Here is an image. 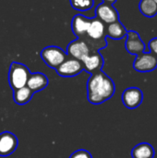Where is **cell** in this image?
<instances>
[{
	"instance_id": "cell-1",
	"label": "cell",
	"mask_w": 157,
	"mask_h": 158,
	"mask_svg": "<svg viewBox=\"0 0 157 158\" xmlns=\"http://www.w3.org/2000/svg\"><path fill=\"white\" fill-rule=\"evenodd\" d=\"M115 94V84L102 70L91 74L87 81V99L93 105H100Z\"/></svg>"
},
{
	"instance_id": "cell-2",
	"label": "cell",
	"mask_w": 157,
	"mask_h": 158,
	"mask_svg": "<svg viewBox=\"0 0 157 158\" xmlns=\"http://www.w3.org/2000/svg\"><path fill=\"white\" fill-rule=\"evenodd\" d=\"M105 37L106 29L105 23L97 18L92 19L90 26L83 39L86 40V42L90 44L93 52L98 51L99 49L105 47Z\"/></svg>"
},
{
	"instance_id": "cell-3",
	"label": "cell",
	"mask_w": 157,
	"mask_h": 158,
	"mask_svg": "<svg viewBox=\"0 0 157 158\" xmlns=\"http://www.w3.org/2000/svg\"><path fill=\"white\" fill-rule=\"evenodd\" d=\"M31 72L28 68L20 63L12 62L8 71V82L13 91L25 87Z\"/></svg>"
},
{
	"instance_id": "cell-4",
	"label": "cell",
	"mask_w": 157,
	"mask_h": 158,
	"mask_svg": "<svg viewBox=\"0 0 157 158\" xmlns=\"http://www.w3.org/2000/svg\"><path fill=\"white\" fill-rule=\"evenodd\" d=\"M68 55L63 49L57 46H47L41 52V57L43 62L52 69H57L67 58Z\"/></svg>"
},
{
	"instance_id": "cell-5",
	"label": "cell",
	"mask_w": 157,
	"mask_h": 158,
	"mask_svg": "<svg viewBox=\"0 0 157 158\" xmlns=\"http://www.w3.org/2000/svg\"><path fill=\"white\" fill-rule=\"evenodd\" d=\"M68 56L78 60L82 61L87 56H89L93 51L90 44L83 38H78L72 41L67 47Z\"/></svg>"
},
{
	"instance_id": "cell-6",
	"label": "cell",
	"mask_w": 157,
	"mask_h": 158,
	"mask_svg": "<svg viewBox=\"0 0 157 158\" xmlns=\"http://www.w3.org/2000/svg\"><path fill=\"white\" fill-rule=\"evenodd\" d=\"M56 73L65 78H71L79 75L83 70V65L81 60L68 56V58L56 69Z\"/></svg>"
},
{
	"instance_id": "cell-7",
	"label": "cell",
	"mask_w": 157,
	"mask_h": 158,
	"mask_svg": "<svg viewBox=\"0 0 157 158\" xmlns=\"http://www.w3.org/2000/svg\"><path fill=\"white\" fill-rule=\"evenodd\" d=\"M133 68L139 72H150L157 68V56L151 53H142L136 56Z\"/></svg>"
},
{
	"instance_id": "cell-8",
	"label": "cell",
	"mask_w": 157,
	"mask_h": 158,
	"mask_svg": "<svg viewBox=\"0 0 157 158\" xmlns=\"http://www.w3.org/2000/svg\"><path fill=\"white\" fill-rule=\"evenodd\" d=\"M143 94L141 89L137 87H130L122 94V102L129 109H135L142 104Z\"/></svg>"
},
{
	"instance_id": "cell-9",
	"label": "cell",
	"mask_w": 157,
	"mask_h": 158,
	"mask_svg": "<svg viewBox=\"0 0 157 158\" xmlns=\"http://www.w3.org/2000/svg\"><path fill=\"white\" fill-rule=\"evenodd\" d=\"M96 18L106 24H110L119 20L117 9L110 4L102 3L95 9Z\"/></svg>"
},
{
	"instance_id": "cell-10",
	"label": "cell",
	"mask_w": 157,
	"mask_h": 158,
	"mask_svg": "<svg viewBox=\"0 0 157 158\" xmlns=\"http://www.w3.org/2000/svg\"><path fill=\"white\" fill-rule=\"evenodd\" d=\"M127 40L125 43V47L127 51L131 55H140L145 52V45L141 39L140 34L135 31H129L126 34Z\"/></svg>"
},
{
	"instance_id": "cell-11",
	"label": "cell",
	"mask_w": 157,
	"mask_h": 158,
	"mask_svg": "<svg viewBox=\"0 0 157 158\" xmlns=\"http://www.w3.org/2000/svg\"><path fill=\"white\" fill-rule=\"evenodd\" d=\"M17 137L9 132L4 131L0 133V156H8L12 155L18 147Z\"/></svg>"
},
{
	"instance_id": "cell-12",
	"label": "cell",
	"mask_w": 157,
	"mask_h": 158,
	"mask_svg": "<svg viewBox=\"0 0 157 158\" xmlns=\"http://www.w3.org/2000/svg\"><path fill=\"white\" fill-rule=\"evenodd\" d=\"M81 62L83 65V70L87 71L90 74H93L97 71H100L104 65L103 56L98 51L92 52Z\"/></svg>"
},
{
	"instance_id": "cell-13",
	"label": "cell",
	"mask_w": 157,
	"mask_h": 158,
	"mask_svg": "<svg viewBox=\"0 0 157 158\" xmlns=\"http://www.w3.org/2000/svg\"><path fill=\"white\" fill-rule=\"evenodd\" d=\"M47 85H48L47 77L41 72L31 73L26 84V86L34 94L43 90L45 87H47Z\"/></svg>"
},
{
	"instance_id": "cell-14",
	"label": "cell",
	"mask_w": 157,
	"mask_h": 158,
	"mask_svg": "<svg viewBox=\"0 0 157 158\" xmlns=\"http://www.w3.org/2000/svg\"><path fill=\"white\" fill-rule=\"evenodd\" d=\"M90 23H91V19L82 15L74 16L71 21V29L73 33L78 38H83L87 32Z\"/></svg>"
},
{
	"instance_id": "cell-15",
	"label": "cell",
	"mask_w": 157,
	"mask_h": 158,
	"mask_svg": "<svg viewBox=\"0 0 157 158\" xmlns=\"http://www.w3.org/2000/svg\"><path fill=\"white\" fill-rule=\"evenodd\" d=\"M132 158H154L155 149L148 143L137 144L131 151Z\"/></svg>"
},
{
	"instance_id": "cell-16",
	"label": "cell",
	"mask_w": 157,
	"mask_h": 158,
	"mask_svg": "<svg viewBox=\"0 0 157 158\" xmlns=\"http://www.w3.org/2000/svg\"><path fill=\"white\" fill-rule=\"evenodd\" d=\"M127 32L128 31L119 20L108 24V27L106 28V36L114 40L122 39L126 36Z\"/></svg>"
},
{
	"instance_id": "cell-17",
	"label": "cell",
	"mask_w": 157,
	"mask_h": 158,
	"mask_svg": "<svg viewBox=\"0 0 157 158\" xmlns=\"http://www.w3.org/2000/svg\"><path fill=\"white\" fill-rule=\"evenodd\" d=\"M33 94L34 93L31 92L27 86H25L13 92V100L17 105L23 106L31 101Z\"/></svg>"
},
{
	"instance_id": "cell-18",
	"label": "cell",
	"mask_w": 157,
	"mask_h": 158,
	"mask_svg": "<svg viewBox=\"0 0 157 158\" xmlns=\"http://www.w3.org/2000/svg\"><path fill=\"white\" fill-rule=\"evenodd\" d=\"M139 9L141 13L147 18H153L157 14V5L153 0H141Z\"/></svg>"
},
{
	"instance_id": "cell-19",
	"label": "cell",
	"mask_w": 157,
	"mask_h": 158,
	"mask_svg": "<svg viewBox=\"0 0 157 158\" xmlns=\"http://www.w3.org/2000/svg\"><path fill=\"white\" fill-rule=\"evenodd\" d=\"M71 6L79 11H86L93 6V0H69Z\"/></svg>"
},
{
	"instance_id": "cell-20",
	"label": "cell",
	"mask_w": 157,
	"mask_h": 158,
	"mask_svg": "<svg viewBox=\"0 0 157 158\" xmlns=\"http://www.w3.org/2000/svg\"><path fill=\"white\" fill-rule=\"evenodd\" d=\"M69 158H93V156L88 151L84 149H81L72 153Z\"/></svg>"
},
{
	"instance_id": "cell-21",
	"label": "cell",
	"mask_w": 157,
	"mask_h": 158,
	"mask_svg": "<svg viewBox=\"0 0 157 158\" xmlns=\"http://www.w3.org/2000/svg\"><path fill=\"white\" fill-rule=\"evenodd\" d=\"M148 46H149V52L157 56V37L150 40Z\"/></svg>"
},
{
	"instance_id": "cell-22",
	"label": "cell",
	"mask_w": 157,
	"mask_h": 158,
	"mask_svg": "<svg viewBox=\"0 0 157 158\" xmlns=\"http://www.w3.org/2000/svg\"><path fill=\"white\" fill-rule=\"evenodd\" d=\"M103 3H106V4H110V5H113L117 0H102Z\"/></svg>"
},
{
	"instance_id": "cell-23",
	"label": "cell",
	"mask_w": 157,
	"mask_h": 158,
	"mask_svg": "<svg viewBox=\"0 0 157 158\" xmlns=\"http://www.w3.org/2000/svg\"><path fill=\"white\" fill-rule=\"evenodd\" d=\"M153 1H155V2L156 3V5H157V0H153Z\"/></svg>"
}]
</instances>
